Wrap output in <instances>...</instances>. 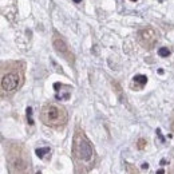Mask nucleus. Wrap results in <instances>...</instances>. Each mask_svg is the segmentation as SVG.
Wrapping results in <instances>:
<instances>
[{"instance_id":"nucleus-11","label":"nucleus","mask_w":174,"mask_h":174,"mask_svg":"<svg viewBox=\"0 0 174 174\" xmlns=\"http://www.w3.org/2000/svg\"><path fill=\"white\" fill-rule=\"evenodd\" d=\"M27 120H28L30 125H34V119H32V108L31 107H27Z\"/></svg>"},{"instance_id":"nucleus-14","label":"nucleus","mask_w":174,"mask_h":174,"mask_svg":"<svg viewBox=\"0 0 174 174\" xmlns=\"http://www.w3.org/2000/svg\"><path fill=\"white\" fill-rule=\"evenodd\" d=\"M165 173V171H163V169H159V170H158V173H157V174H163Z\"/></svg>"},{"instance_id":"nucleus-13","label":"nucleus","mask_w":174,"mask_h":174,"mask_svg":"<svg viewBox=\"0 0 174 174\" xmlns=\"http://www.w3.org/2000/svg\"><path fill=\"white\" fill-rule=\"evenodd\" d=\"M147 168H149V165H147V163H143L142 165V169H147Z\"/></svg>"},{"instance_id":"nucleus-15","label":"nucleus","mask_w":174,"mask_h":174,"mask_svg":"<svg viewBox=\"0 0 174 174\" xmlns=\"http://www.w3.org/2000/svg\"><path fill=\"white\" fill-rule=\"evenodd\" d=\"M73 1H74V3H76V4H78V3H80L82 0H73Z\"/></svg>"},{"instance_id":"nucleus-9","label":"nucleus","mask_w":174,"mask_h":174,"mask_svg":"<svg viewBox=\"0 0 174 174\" xmlns=\"http://www.w3.org/2000/svg\"><path fill=\"white\" fill-rule=\"evenodd\" d=\"M35 153L39 158H44V155L50 153V147H39V149L35 150Z\"/></svg>"},{"instance_id":"nucleus-12","label":"nucleus","mask_w":174,"mask_h":174,"mask_svg":"<svg viewBox=\"0 0 174 174\" xmlns=\"http://www.w3.org/2000/svg\"><path fill=\"white\" fill-rule=\"evenodd\" d=\"M145 146H146V141L143 138H141L138 141V149L139 150H142V149H145Z\"/></svg>"},{"instance_id":"nucleus-7","label":"nucleus","mask_w":174,"mask_h":174,"mask_svg":"<svg viewBox=\"0 0 174 174\" xmlns=\"http://www.w3.org/2000/svg\"><path fill=\"white\" fill-rule=\"evenodd\" d=\"M146 83H147V76L146 75H135L133 78V85H131V87L135 90H141Z\"/></svg>"},{"instance_id":"nucleus-2","label":"nucleus","mask_w":174,"mask_h":174,"mask_svg":"<svg viewBox=\"0 0 174 174\" xmlns=\"http://www.w3.org/2000/svg\"><path fill=\"white\" fill-rule=\"evenodd\" d=\"M40 119L46 126L52 129H62L67 123L68 114L66 108L56 103H46L40 111Z\"/></svg>"},{"instance_id":"nucleus-17","label":"nucleus","mask_w":174,"mask_h":174,"mask_svg":"<svg viewBox=\"0 0 174 174\" xmlns=\"http://www.w3.org/2000/svg\"><path fill=\"white\" fill-rule=\"evenodd\" d=\"M171 174H174V169H173V173H171Z\"/></svg>"},{"instance_id":"nucleus-8","label":"nucleus","mask_w":174,"mask_h":174,"mask_svg":"<svg viewBox=\"0 0 174 174\" xmlns=\"http://www.w3.org/2000/svg\"><path fill=\"white\" fill-rule=\"evenodd\" d=\"M63 89L64 90H56V94H55V98L58 99V101H67V99L70 98V95H71V87L70 86H66L63 85Z\"/></svg>"},{"instance_id":"nucleus-4","label":"nucleus","mask_w":174,"mask_h":174,"mask_svg":"<svg viewBox=\"0 0 174 174\" xmlns=\"http://www.w3.org/2000/svg\"><path fill=\"white\" fill-rule=\"evenodd\" d=\"M23 83V73L11 71L3 75L1 78V89L6 92H13L18 90Z\"/></svg>"},{"instance_id":"nucleus-6","label":"nucleus","mask_w":174,"mask_h":174,"mask_svg":"<svg viewBox=\"0 0 174 174\" xmlns=\"http://www.w3.org/2000/svg\"><path fill=\"white\" fill-rule=\"evenodd\" d=\"M52 46H54L55 51H56L60 56L64 58L70 64H74V62H75V56H74V54L68 48V46H67V43L64 42V39L62 38L56 31L54 32V36H52Z\"/></svg>"},{"instance_id":"nucleus-10","label":"nucleus","mask_w":174,"mask_h":174,"mask_svg":"<svg viewBox=\"0 0 174 174\" xmlns=\"http://www.w3.org/2000/svg\"><path fill=\"white\" fill-rule=\"evenodd\" d=\"M158 55L161 58H168L169 55H170V50H169L168 47H161L158 50Z\"/></svg>"},{"instance_id":"nucleus-18","label":"nucleus","mask_w":174,"mask_h":174,"mask_svg":"<svg viewBox=\"0 0 174 174\" xmlns=\"http://www.w3.org/2000/svg\"><path fill=\"white\" fill-rule=\"evenodd\" d=\"M131 1H137V0H131Z\"/></svg>"},{"instance_id":"nucleus-5","label":"nucleus","mask_w":174,"mask_h":174,"mask_svg":"<svg viewBox=\"0 0 174 174\" xmlns=\"http://www.w3.org/2000/svg\"><path fill=\"white\" fill-rule=\"evenodd\" d=\"M137 38H138L139 44L142 46L146 50H151L158 40V35L155 32V30L153 27H145L141 28L137 32Z\"/></svg>"},{"instance_id":"nucleus-1","label":"nucleus","mask_w":174,"mask_h":174,"mask_svg":"<svg viewBox=\"0 0 174 174\" xmlns=\"http://www.w3.org/2000/svg\"><path fill=\"white\" fill-rule=\"evenodd\" d=\"M73 154L78 168H86V170L91 168V163L94 162L95 151L91 142L86 137L82 129L75 130L73 141Z\"/></svg>"},{"instance_id":"nucleus-3","label":"nucleus","mask_w":174,"mask_h":174,"mask_svg":"<svg viewBox=\"0 0 174 174\" xmlns=\"http://www.w3.org/2000/svg\"><path fill=\"white\" fill-rule=\"evenodd\" d=\"M8 166L11 174H30V159L22 145H12L8 149Z\"/></svg>"},{"instance_id":"nucleus-16","label":"nucleus","mask_w":174,"mask_h":174,"mask_svg":"<svg viewBox=\"0 0 174 174\" xmlns=\"http://www.w3.org/2000/svg\"><path fill=\"white\" fill-rule=\"evenodd\" d=\"M173 131H174V119H173Z\"/></svg>"}]
</instances>
